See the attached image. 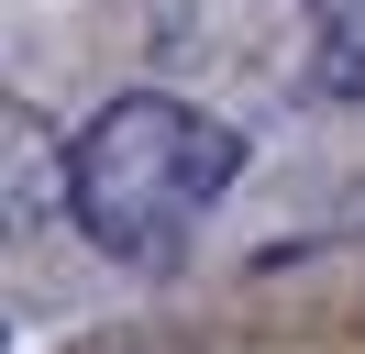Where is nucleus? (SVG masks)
Segmentation results:
<instances>
[{
  "label": "nucleus",
  "instance_id": "nucleus-3",
  "mask_svg": "<svg viewBox=\"0 0 365 354\" xmlns=\"http://www.w3.org/2000/svg\"><path fill=\"white\" fill-rule=\"evenodd\" d=\"M310 88L365 100V0H310Z\"/></svg>",
  "mask_w": 365,
  "mask_h": 354
},
{
  "label": "nucleus",
  "instance_id": "nucleus-2",
  "mask_svg": "<svg viewBox=\"0 0 365 354\" xmlns=\"http://www.w3.org/2000/svg\"><path fill=\"white\" fill-rule=\"evenodd\" d=\"M67 133L34 100H0V243H34L56 211H67Z\"/></svg>",
  "mask_w": 365,
  "mask_h": 354
},
{
  "label": "nucleus",
  "instance_id": "nucleus-1",
  "mask_svg": "<svg viewBox=\"0 0 365 354\" xmlns=\"http://www.w3.org/2000/svg\"><path fill=\"white\" fill-rule=\"evenodd\" d=\"M244 166V133L210 122V111L166 100V88H133L111 100L67 155V221L100 243V255L144 266V255H178L188 221H210V199L232 188Z\"/></svg>",
  "mask_w": 365,
  "mask_h": 354
}]
</instances>
